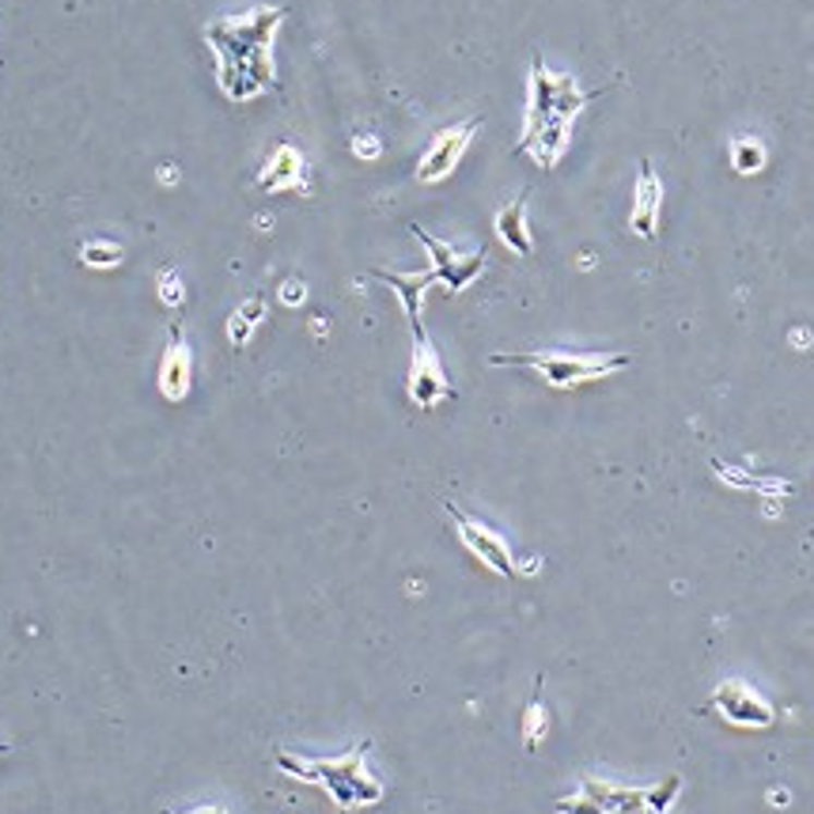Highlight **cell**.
I'll use <instances>...</instances> for the list:
<instances>
[{"label": "cell", "instance_id": "obj_17", "mask_svg": "<svg viewBox=\"0 0 814 814\" xmlns=\"http://www.w3.org/2000/svg\"><path fill=\"white\" fill-rule=\"evenodd\" d=\"M159 296H163V303H171V307H179V303L186 300L182 277L174 274V269H163V274H159Z\"/></svg>", "mask_w": 814, "mask_h": 814}, {"label": "cell", "instance_id": "obj_3", "mask_svg": "<svg viewBox=\"0 0 814 814\" xmlns=\"http://www.w3.org/2000/svg\"><path fill=\"white\" fill-rule=\"evenodd\" d=\"M368 746L372 742H361V746H353L341 757H300L289 754V750H277V769L292 773V777L307 780V785H318L341 811L375 807L382 800V785L364 765Z\"/></svg>", "mask_w": 814, "mask_h": 814}, {"label": "cell", "instance_id": "obj_24", "mask_svg": "<svg viewBox=\"0 0 814 814\" xmlns=\"http://www.w3.org/2000/svg\"><path fill=\"white\" fill-rule=\"evenodd\" d=\"M0 754H4V742H0Z\"/></svg>", "mask_w": 814, "mask_h": 814}, {"label": "cell", "instance_id": "obj_22", "mask_svg": "<svg viewBox=\"0 0 814 814\" xmlns=\"http://www.w3.org/2000/svg\"><path fill=\"white\" fill-rule=\"evenodd\" d=\"M281 300H284V303H292V307H296V303H303V300H307V289H303L300 281H289V284H281Z\"/></svg>", "mask_w": 814, "mask_h": 814}, {"label": "cell", "instance_id": "obj_6", "mask_svg": "<svg viewBox=\"0 0 814 814\" xmlns=\"http://www.w3.org/2000/svg\"><path fill=\"white\" fill-rule=\"evenodd\" d=\"M444 508H447V515H451L454 531H459L462 546H466L470 554H474L477 561L485 564V569L500 572V576H508V580H515L519 572H523V569H519V561H515V554L508 549V542L500 538L493 526H485L482 519L466 515L462 508H454V505H444Z\"/></svg>", "mask_w": 814, "mask_h": 814}, {"label": "cell", "instance_id": "obj_1", "mask_svg": "<svg viewBox=\"0 0 814 814\" xmlns=\"http://www.w3.org/2000/svg\"><path fill=\"white\" fill-rule=\"evenodd\" d=\"M284 20L281 8H254L235 20H217L205 31V42L217 53V76L228 99L246 102L274 87V35Z\"/></svg>", "mask_w": 814, "mask_h": 814}, {"label": "cell", "instance_id": "obj_2", "mask_svg": "<svg viewBox=\"0 0 814 814\" xmlns=\"http://www.w3.org/2000/svg\"><path fill=\"white\" fill-rule=\"evenodd\" d=\"M595 99V92H584L572 76H554L546 61L534 58L531 65V99H526V125L523 148L542 171H554L569 148V133L576 114Z\"/></svg>", "mask_w": 814, "mask_h": 814}, {"label": "cell", "instance_id": "obj_10", "mask_svg": "<svg viewBox=\"0 0 814 814\" xmlns=\"http://www.w3.org/2000/svg\"><path fill=\"white\" fill-rule=\"evenodd\" d=\"M194 387V356L182 338L179 326H171V341L163 349V361H159V390H163L167 402H182Z\"/></svg>", "mask_w": 814, "mask_h": 814}, {"label": "cell", "instance_id": "obj_19", "mask_svg": "<svg viewBox=\"0 0 814 814\" xmlns=\"http://www.w3.org/2000/svg\"><path fill=\"white\" fill-rule=\"evenodd\" d=\"M251 333H254V326L235 311V315L228 318V338L235 341V345H246V338H251Z\"/></svg>", "mask_w": 814, "mask_h": 814}, {"label": "cell", "instance_id": "obj_13", "mask_svg": "<svg viewBox=\"0 0 814 814\" xmlns=\"http://www.w3.org/2000/svg\"><path fill=\"white\" fill-rule=\"evenodd\" d=\"M375 281L390 284V289L398 292V300H402L405 307V318L410 323H421V300H425L428 284H436V274L433 269H425V274H387V269H375Z\"/></svg>", "mask_w": 814, "mask_h": 814}, {"label": "cell", "instance_id": "obj_5", "mask_svg": "<svg viewBox=\"0 0 814 814\" xmlns=\"http://www.w3.org/2000/svg\"><path fill=\"white\" fill-rule=\"evenodd\" d=\"M410 326H413V361H410V379H405V387H410L413 405L433 410L444 398H451V382H447V375H444L440 353H436L433 341H428L425 323H410Z\"/></svg>", "mask_w": 814, "mask_h": 814}, {"label": "cell", "instance_id": "obj_9", "mask_svg": "<svg viewBox=\"0 0 814 814\" xmlns=\"http://www.w3.org/2000/svg\"><path fill=\"white\" fill-rule=\"evenodd\" d=\"M477 130H482V118H470V122L436 133L433 145H428V151L421 156V163H417V179L421 182H444L447 174L459 167L462 151L470 148V141H474Z\"/></svg>", "mask_w": 814, "mask_h": 814}, {"label": "cell", "instance_id": "obj_18", "mask_svg": "<svg viewBox=\"0 0 814 814\" xmlns=\"http://www.w3.org/2000/svg\"><path fill=\"white\" fill-rule=\"evenodd\" d=\"M542 731H546V708H542V701L534 697L531 708H526V746H538Z\"/></svg>", "mask_w": 814, "mask_h": 814}, {"label": "cell", "instance_id": "obj_15", "mask_svg": "<svg viewBox=\"0 0 814 814\" xmlns=\"http://www.w3.org/2000/svg\"><path fill=\"white\" fill-rule=\"evenodd\" d=\"M122 258H125V246L110 243V239H92V243L80 246V262L92 269H114V266H122Z\"/></svg>", "mask_w": 814, "mask_h": 814}, {"label": "cell", "instance_id": "obj_12", "mask_svg": "<svg viewBox=\"0 0 814 814\" xmlns=\"http://www.w3.org/2000/svg\"><path fill=\"white\" fill-rule=\"evenodd\" d=\"M262 190L269 194H281V190H303L307 194V179H303V156L292 145H277L274 156L262 167Z\"/></svg>", "mask_w": 814, "mask_h": 814}, {"label": "cell", "instance_id": "obj_16", "mask_svg": "<svg viewBox=\"0 0 814 814\" xmlns=\"http://www.w3.org/2000/svg\"><path fill=\"white\" fill-rule=\"evenodd\" d=\"M731 167H736L739 174H757L765 167V145L757 137L731 141Z\"/></svg>", "mask_w": 814, "mask_h": 814}, {"label": "cell", "instance_id": "obj_20", "mask_svg": "<svg viewBox=\"0 0 814 814\" xmlns=\"http://www.w3.org/2000/svg\"><path fill=\"white\" fill-rule=\"evenodd\" d=\"M353 151L361 159H375V156H379V137H372V133H361V137H356V145H353Z\"/></svg>", "mask_w": 814, "mask_h": 814}, {"label": "cell", "instance_id": "obj_7", "mask_svg": "<svg viewBox=\"0 0 814 814\" xmlns=\"http://www.w3.org/2000/svg\"><path fill=\"white\" fill-rule=\"evenodd\" d=\"M713 705L731 728H773V720H777V708L742 678H728L724 685H716Z\"/></svg>", "mask_w": 814, "mask_h": 814}, {"label": "cell", "instance_id": "obj_21", "mask_svg": "<svg viewBox=\"0 0 814 814\" xmlns=\"http://www.w3.org/2000/svg\"><path fill=\"white\" fill-rule=\"evenodd\" d=\"M239 315H243L251 326H258L262 318H266V303H262V300H246L243 307H239Z\"/></svg>", "mask_w": 814, "mask_h": 814}, {"label": "cell", "instance_id": "obj_4", "mask_svg": "<svg viewBox=\"0 0 814 814\" xmlns=\"http://www.w3.org/2000/svg\"><path fill=\"white\" fill-rule=\"evenodd\" d=\"M493 364H519V368H534L549 387L569 390L580 382L603 379L610 372H621L629 356L621 353H497Z\"/></svg>", "mask_w": 814, "mask_h": 814}, {"label": "cell", "instance_id": "obj_8", "mask_svg": "<svg viewBox=\"0 0 814 814\" xmlns=\"http://www.w3.org/2000/svg\"><path fill=\"white\" fill-rule=\"evenodd\" d=\"M413 235H417V239H421V246L428 251V258H433L436 281L447 284V292H462L466 284H474V281H477V274L485 269V251H474V254L466 258V254L451 251V246L440 243V239H433L425 228H417V223H413Z\"/></svg>", "mask_w": 814, "mask_h": 814}, {"label": "cell", "instance_id": "obj_14", "mask_svg": "<svg viewBox=\"0 0 814 814\" xmlns=\"http://www.w3.org/2000/svg\"><path fill=\"white\" fill-rule=\"evenodd\" d=\"M497 235L505 239L508 246H512L515 254H531L534 243H531V228H526V190L515 197L508 209L497 212Z\"/></svg>", "mask_w": 814, "mask_h": 814}, {"label": "cell", "instance_id": "obj_23", "mask_svg": "<svg viewBox=\"0 0 814 814\" xmlns=\"http://www.w3.org/2000/svg\"><path fill=\"white\" fill-rule=\"evenodd\" d=\"M163 814H174V811H163ZM190 814H228V811L217 807V803H209V807H197V811H190Z\"/></svg>", "mask_w": 814, "mask_h": 814}, {"label": "cell", "instance_id": "obj_11", "mask_svg": "<svg viewBox=\"0 0 814 814\" xmlns=\"http://www.w3.org/2000/svg\"><path fill=\"white\" fill-rule=\"evenodd\" d=\"M659 205H664V182L652 171V163L644 159L641 163V179H636L633 190V231L641 239H652L659 228Z\"/></svg>", "mask_w": 814, "mask_h": 814}]
</instances>
